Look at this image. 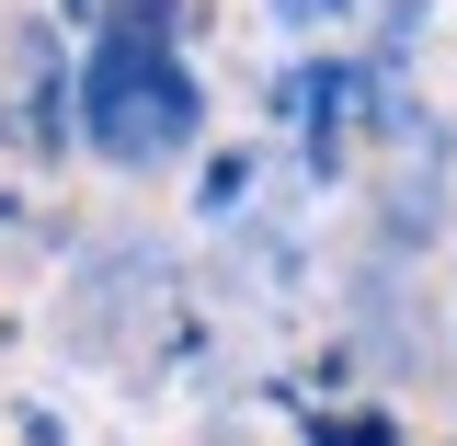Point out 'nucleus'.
Returning a JSON list of instances; mask_svg holds the SVG:
<instances>
[{"instance_id": "1", "label": "nucleus", "mask_w": 457, "mask_h": 446, "mask_svg": "<svg viewBox=\"0 0 457 446\" xmlns=\"http://www.w3.org/2000/svg\"><path fill=\"white\" fill-rule=\"evenodd\" d=\"M69 114H80V161L126 172V183L206 161V126H218L206 69L171 35H92L69 57Z\"/></svg>"}, {"instance_id": "2", "label": "nucleus", "mask_w": 457, "mask_h": 446, "mask_svg": "<svg viewBox=\"0 0 457 446\" xmlns=\"http://www.w3.org/2000/svg\"><path fill=\"white\" fill-rule=\"evenodd\" d=\"M366 0H275V35H297V46H320V35H343Z\"/></svg>"}, {"instance_id": "3", "label": "nucleus", "mask_w": 457, "mask_h": 446, "mask_svg": "<svg viewBox=\"0 0 457 446\" xmlns=\"http://www.w3.org/2000/svg\"><path fill=\"white\" fill-rule=\"evenodd\" d=\"M366 12H378V57H400L423 23H435V0H366Z\"/></svg>"}]
</instances>
